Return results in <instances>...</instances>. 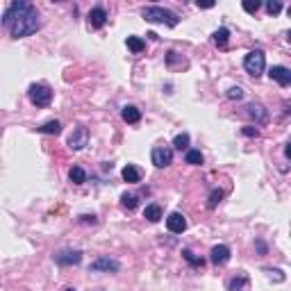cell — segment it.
<instances>
[{
	"instance_id": "7402d4cb",
	"label": "cell",
	"mask_w": 291,
	"mask_h": 291,
	"mask_svg": "<svg viewBox=\"0 0 291 291\" xmlns=\"http://www.w3.org/2000/svg\"><path fill=\"white\" fill-rule=\"evenodd\" d=\"M182 257L189 261L191 266H196V268H202V266H205V259H202V257H196L194 253H191V250H187V248L182 250Z\"/></svg>"
},
{
	"instance_id": "4316f807",
	"label": "cell",
	"mask_w": 291,
	"mask_h": 291,
	"mask_svg": "<svg viewBox=\"0 0 291 291\" xmlns=\"http://www.w3.org/2000/svg\"><path fill=\"white\" fill-rule=\"evenodd\" d=\"M266 12L271 14V16L280 14V12H282V2H280V0H268V2H266Z\"/></svg>"
},
{
	"instance_id": "6da1fadb",
	"label": "cell",
	"mask_w": 291,
	"mask_h": 291,
	"mask_svg": "<svg viewBox=\"0 0 291 291\" xmlns=\"http://www.w3.org/2000/svg\"><path fill=\"white\" fill-rule=\"evenodd\" d=\"M2 25L9 28L14 39L30 36L39 30V12H36V7L32 2L14 0L12 5L7 7L5 16H2Z\"/></svg>"
},
{
	"instance_id": "5bb4252c",
	"label": "cell",
	"mask_w": 291,
	"mask_h": 291,
	"mask_svg": "<svg viewBox=\"0 0 291 291\" xmlns=\"http://www.w3.org/2000/svg\"><path fill=\"white\" fill-rule=\"evenodd\" d=\"M121 178H123L125 182H130V184H137L139 180H141V171H139L134 164H128V166L121 171Z\"/></svg>"
},
{
	"instance_id": "8fae6325",
	"label": "cell",
	"mask_w": 291,
	"mask_h": 291,
	"mask_svg": "<svg viewBox=\"0 0 291 291\" xmlns=\"http://www.w3.org/2000/svg\"><path fill=\"white\" fill-rule=\"evenodd\" d=\"M166 227L173 232V234H182V232L187 230V219H184L180 212H173V214L166 219Z\"/></svg>"
},
{
	"instance_id": "d4e9b609",
	"label": "cell",
	"mask_w": 291,
	"mask_h": 291,
	"mask_svg": "<svg viewBox=\"0 0 291 291\" xmlns=\"http://www.w3.org/2000/svg\"><path fill=\"white\" fill-rule=\"evenodd\" d=\"M137 202L139 200H137V196H134V194H123V196H121V205H123L125 209H130V212L137 207Z\"/></svg>"
},
{
	"instance_id": "7c38bea8",
	"label": "cell",
	"mask_w": 291,
	"mask_h": 291,
	"mask_svg": "<svg viewBox=\"0 0 291 291\" xmlns=\"http://www.w3.org/2000/svg\"><path fill=\"white\" fill-rule=\"evenodd\" d=\"M105 23H107V12H105V7H94V9L89 12V28L100 30Z\"/></svg>"
},
{
	"instance_id": "cb8c5ba5",
	"label": "cell",
	"mask_w": 291,
	"mask_h": 291,
	"mask_svg": "<svg viewBox=\"0 0 291 291\" xmlns=\"http://www.w3.org/2000/svg\"><path fill=\"white\" fill-rule=\"evenodd\" d=\"M189 134L187 132H182V134H178V137L173 139V146H175V150H189Z\"/></svg>"
},
{
	"instance_id": "83f0119b",
	"label": "cell",
	"mask_w": 291,
	"mask_h": 291,
	"mask_svg": "<svg viewBox=\"0 0 291 291\" xmlns=\"http://www.w3.org/2000/svg\"><path fill=\"white\" fill-rule=\"evenodd\" d=\"M241 7H244V12L255 14L257 9L261 7V2H259V0H244V5H241Z\"/></svg>"
},
{
	"instance_id": "d6a6232c",
	"label": "cell",
	"mask_w": 291,
	"mask_h": 291,
	"mask_svg": "<svg viewBox=\"0 0 291 291\" xmlns=\"http://www.w3.org/2000/svg\"><path fill=\"white\" fill-rule=\"evenodd\" d=\"M257 250H259V253H266V246L261 244V241H257Z\"/></svg>"
},
{
	"instance_id": "f546056e",
	"label": "cell",
	"mask_w": 291,
	"mask_h": 291,
	"mask_svg": "<svg viewBox=\"0 0 291 291\" xmlns=\"http://www.w3.org/2000/svg\"><path fill=\"white\" fill-rule=\"evenodd\" d=\"M80 223H82V226H89V223H91V226H96V216L94 214H84V216H80Z\"/></svg>"
},
{
	"instance_id": "9c48e42d",
	"label": "cell",
	"mask_w": 291,
	"mask_h": 291,
	"mask_svg": "<svg viewBox=\"0 0 291 291\" xmlns=\"http://www.w3.org/2000/svg\"><path fill=\"white\" fill-rule=\"evenodd\" d=\"M268 77H271V80H275L280 87H289V84H291V71L287 68V66H271Z\"/></svg>"
},
{
	"instance_id": "3957f363",
	"label": "cell",
	"mask_w": 291,
	"mask_h": 291,
	"mask_svg": "<svg viewBox=\"0 0 291 291\" xmlns=\"http://www.w3.org/2000/svg\"><path fill=\"white\" fill-rule=\"evenodd\" d=\"M244 68L253 77H259L261 73H264V68H266V57H264V53H261V50H250L244 60Z\"/></svg>"
},
{
	"instance_id": "4fadbf2b",
	"label": "cell",
	"mask_w": 291,
	"mask_h": 291,
	"mask_svg": "<svg viewBox=\"0 0 291 291\" xmlns=\"http://www.w3.org/2000/svg\"><path fill=\"white\" fill-rule=\"evenodd\" d=\"M212 264H216V266H221V264H227L230 261V248L227 246H223V244H219V246H214L212 248Z\"/></svg>"
},
{
	"instance_id": "5b68a950",
	"label": "cell",
	"mask_w": 291,
	"mask_h": 291,
	"mask_svg": "<svg viewBox=\"0 0 291 291\" xmlns=\"http://www.w3.org/2000/svg\"><path fill=\"white\" fill-rule=\"evenodd\" d=\"M89 271H94V273H119L121 271V264L116 259H112V257H98V259L91 261Z\"/></svg>"
},
{
	"instance_id": "7a4b0ae2",
	"label": "cell",
	"mask_w": 291,
	"mask_h": 291,
	"mask_svg": "<svg viewBox=\"0 0 291 291\" xmlns=\"http://www.w3.org/2000/svg\"><path fill=\"white\" fill-rule=\"evenodd\" d=\"M141 16L148 21V23H164L168 28H175L180 23L178 14H173L171 9H164L160 5H150V7H143L141 9Z\"/></svg>"
},
{
	"instance_id": "d6986e66",
	"label": "cell",
	"mask_w": 291,
	"mask_h": 291,
	"mask_svg": "<svg viewBox=\"0 0 291 291\" xmlns=\"http://www.w3.org/2000/svg\"><path fill=\"white\" fill-rule=\"evenodd\" d=\"M39 132H41V134H55V137H57L62 132V123L60 121H48V123H43L41 128H39Z\"/></svg>"
},
{
	"instance_id": "ac0fdd59",
	"label": "cell",
	"mask_w": 291,
	"mask_h": 291,
	"mask_svg": "<svg viewBox=\"0 0 291 291\" xmlns=\"http://www.w3.org/2000/svg\"><path fill=\"white\" fill-rule=\"evenodd\" d=\"M143 219H148L150 223H157L162 219V207L160 205H148V207L143 209Z\"/></svg>"
},
{
	"instance_id": "4dcf8cb0",
	"label": "cell",
	"mask_w": 291,
	"mask_h": 291,
	"mask_svg": "<svg viewBox=\"0 0 291 291\" xmlns=\"http://www.w3.org/2000/svg\"><path fill=\"white\" fill-rule=\"evenodd\" d=\"M244 134H246V137H257L259 132H257L253 125H246V128H244Z\"/></svg>"
},
{
	"instance_id": "836d02e7",
	"label": "cell",
	"mask_w": 291,
	"mask_h": 291,
	"mask_svg": "<svg viewBox=\"0 0 291 291\" xmlns=\"http://www.w3.org/2000/svg\"><path fill=\"white\" fill-rule=\"evenodd\" d=\"M64 291H75V289H64Z\"/></svg>"
},
{
	"instance_id": "2e32d148",
	"label": "cell",
	"mask_w": 291,
	"mask_h": 291,
	"mask_svg": "<svg viewBox=\"0 0 291 291\" xmlns=\"http://www.w3.org/2000/svg\"><path fill=\"white\" fill-rule=\"evenodd\" d=\"M246 285H248V275L237 273V278H232L230 282H227V291H241Z\"/></svg>"
},
{
	"instance_id": "ffe728a7",
	"label": "cell",
	"mask_w": 291,
	"mask_h": 291,
	"mask_svg": "<svg viewBox=\"0 0 291 291\" xmlns=\"http://www.w3.org/2000/svg\"><path fill=\"white\" fill-rule=\"evenodd\" d=\"M68 180H71L73 184H84L87 182V173H84V168L73 166L71 171H68Z\"/></svg>"
},
{
	"instance_id": "603a6c76",
	"label": "cell",
	"mask_w": 291,
	"mask_h": 291,
	"mask_svg": "<svg viewBox=\"0 0 291 291\" xmlns=\"http://www.w3.org/2000/svg\"><path fill=\"white\" fill-rule=\"evenodd\" d=\"M184 160H187V164H191V166H200L202 164V153L200 150H187Z\"/></svg>"
},
{
	"instance_id": "9a60e30c",
	"label": "cell",
	"mask_w": 291,
	"mask_h": 291,
	"mask_svg": "<svg viewBox=\"0 0 291 291\" xmlns=\"http://www.w3.org/2000/svg\"><path fill=\"white\" fill-rule=\"evenodd\" d=\"M121 116H123L125 123H139V121H141V112H139L134 105H125Z\"/></svg>"
},
{
	"instance_id": "277c9868",
	"label": "cell",
	"mask_w": 291,
	"mask_h": 291,
	"mask_svg": "<svg viewBox=\"0 0 291 291\" xmlns=\"http://www.w3.org/2000/svg\"><path fill=\"white\" fill-rule=\"evenodd\" d=\"M28 96H30L32 105H36V107H48L53 100V91L48 84H32L28 89Z\"/></svg>"
},
{
	"instance_id": "8992f818",
	"label": "cell",
	"mask_w": 291,
	"mask_h": 291,
	"mask_svg": "<svg viewBox=\"0 0 291 291\" xmlns=\"http://www.w3.org/2000/svg\"><path fill=\"white\" fill-rule=\"evenodd\" d=\"M150 160H153V164L157 168L168 166V164L173 162V148H168V146H155Z\"/></svg>"
},
{
	"instance_id": "ba28073f",
	"label": "cell",
	"mask_w": 291,
	"mask_h": 291,
	"mask_svg": "<svg viewBox=\"0 0 291 291\" xmlns=\"http://www.w3.org/2000/svg\"><path fill=\"white\" fill-rule=\"evenodd\" d=\"M246 114H248L255 123H266L268 121V112L261 102H248V105H246Z\"/></svg>"
},
{
	"instance_id": "e0dca14e",
	"label": "cell",
	"mask_w": 291,
	"mask_h": 291,
	"mask_svg": "<svg viewBox=\"0 0 291 291\" xmlns=\"http://www.w3.org/2000/svg\"><path fill=\"white\" fill-rule=\"evenodd\" d=\"M212 39H214V43L219 48H226L227 46V39H230V30H227V28H219V30L212 34Z\"/></svg>"
},
{
	"instance_id": "1f68e13d",
	"label": "cell",
	"mask_w": 291,
	"mask_h": 291,
	"mask_svg": "<svg viewBox=\"0 0 291 291\" xmlns=\"http://www.w3.org/2000/svg\"><path fill=\"white\" fill-rule=\"evenodd\" d=\"M196 7H200V9H212V7H214V2H200V0H198Z\"/></svg>"
},
{
	"instance_id": "f1b7e54d",
	"label": "cell",
	"mask_w": 291,
	"mask_h": 291,
	"mask_svg": "<svg viewBox=\"0 0 291 291\" xmlns=\"http://www.w3.org/2000/svg\"><path fill=\"white\" fill-rule=\"evenodd\" d=\"M227 98H230V100H241V98H244V89H241V87H230V89H227Z\"/></svg>"
},
{
	"instance_id": "44dd1931",
	"label": "cell",
	"mask_w": 291,
	"mask_h": 291,
	"mask_svg": "<svg viewBox=\"0 0 291 291\" xmlns=\"http://www.w3.org/2000/svg\"><path fill=\"white\" fill-rule=\"evenodd\" d=\"M125 43H128V48H130L132 53H143V50H146V41L139 39V36H128Z\"/></svg>"
},
{
	"instance_id": "484cf974",
	"label": "cell",
	"mask_w": 291,
	"mask_h": 291,
	"mask_svg": "<svg viewBox=\"0 0 291 291\" xmlns=\"http://www.w3.org/2000/svg\"><path fill=\"white\" fill-rule=\"evenodd\" d=\"M221 200H223V191H221V189H214L212 194H209V202H207V207H209V209H214Z\"/></svg>"
},
{
	"instance_id": "30bf717a",
	"label": "cell",
	"mask_w": 291,
	"mask_h": 291,
	"mask_svg": "<svg viewBox=\"0 0 291 291\" xmlns=\"http://www.w3.org/2000/svg\"><path fill=\"white\" fill-rule=\"evenodd\" d=\"M55 261L60 264V266H75L82 261V253L80 250H64L60 255H55Z\"/></svg>"
},
{
	"instance_id": "52a82bcc",
	"label": "cell",
	"mask_w": 291,
	"mask_h": 291,
	"mask_svg": "<svg viewBox=\"0 0 291 291\" xmlns=\"http://www.w3.org/2000/svg\"><path fill=\"white\" fill-rule=\"evenodd\" d=\"M87 141H89V132H87V128H75L73 130V134L68 137V146H71L73 150H82L84 146H87Z\"/></svg>"
}]
</instances>
